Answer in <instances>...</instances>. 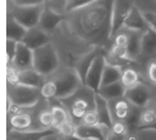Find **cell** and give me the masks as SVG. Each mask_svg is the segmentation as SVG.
<instances>
[{"label":"cell","instance_id":"obj_1","mask_svg":"<svg viewBox=\"0 0 156 140\" xmlns=\"http://www.w3.org/2000/svg\"><path fill=\"white\" fill-rule=\"evenodd\" d=\"M112 3L94 1L87 8L76 12L74 30L84 40L92 43H103L110 39Z\"/></svg>","mask_w":156,"mask_h":140},{"label":"cell","instance_id":"obj_2","mask_svg":"<svg viewBox=\"0 0 156 140\" xmlns=\"http://www.w3.org/2000/svg\"><path fill=\"white\" fill-rule=\"evenodd\" d=\"M83 82L76 69H66L55 74L42 86L41 95L46 100H65L82 88ZM84 86V85H83Z\"/></svg>","mask_w":156,"mask_h":140},{"label":"cell","instance_id":"obj_3","mask_svg":"<svg viewBox=\"0 0 156 140\" xmlns=\"http://www.w3.org/2000/svg\"><path fill=\"white\" fill-rule=\"evenodd\" d=\"M60 101L67 108L73 121L79 125L86 113L95 110V92L87 87H84L73 95Z\"/></svg>","mask_w":156,"mask_h":140},{"label":"cell","instance_id":"obj_4","mask_svg":"<svg viewBox=\"0 0 156 140\" xmlns=\"http://www.w3.org/2000/svg\"><path fill=\"white\" fill-rule=\"evenodd\" d=\"M60 66V60L52 44L34 50V69L43 76L51 75Z\"/></svg>","mask_w":156,"mask_h":140},{"label":"cell","instance_id":"obj_5","mask_svg":"<svg viewBox=\"0 0 156 140\" xmlns=\"http://www.w3.org/2000/svg\"><path fill=\"white\" fill-rule=\"evenodd\" d=\"M41 90L22 85L8 87V100L17 108H30L39 101Z\"/></svg>","mask_w":156,"mask_h":140},{"label":"cell","instance_id":"obj_6","mask_svg":"<svg viewBox=\"0 0 156 140\" xmlns=\"http://www.w3.org/2000/svg\"><path fill=\"white\" fill-rule=\"evenodd\" d=\"M45 5H46V2L44 1L35 4V5L26 6H20L15 4V8L12 12V16L17 22L24 26L26 30H32V28L39 26L40 19H41Z\"/></svg>","mask_w":156,"mask_h":140},{"label":"cell","instance_id":"obj_7","mask_svg":"<svg viewBox=\"0 0 156 140\" xmlns=\"http://www.w3.org/2000/svg\"><path fill=\"white\" fill-rule=\"evenodd\" d=\"M133 5L134 3L129 1H113V3H112L110 39L115 37L121 31L122 27H124V24L126 22Z\"/></svg>","mask_w":156,"mask_h":140},{"label":"cell","instance_id":"obj_8","mask_svg":"<svg viewBox=\"0 0 156 140\" xmlns=\"http://www.w3.org/2000/svg\"><path fill=\"white\" fill-rule=\"evenodd\" d=\"M107 65L106 58L103 54L98 55L97 59L93 61L92 65L88 70L86 74L84 86L89 88L93 92L98 93L101 88V83H102L103 73H104L105 67Z\"/></svg>","mask_w":156,"mask_h":140},{"label":"cell","instance_id":"obj_9","mask_svg":"<svg viewBox=\"0 0 156 140\" xmlns=\"http://www.w3.org/2000/svg\"><path fill=\"white\" fill-rule=\"evenodd\" d=\"M151 91L147 86L143 84H138L134 88H131L126 91L125 98L137 108H144L150 103L151 100Z\"/></svg>","mask_w":156,"mask_h":140},{"label":"cell","instance_id":"obj_10","mask_svg":"<svg viewBox=\"0 0 156 140\" xmlns=\"http://www.w3.org/2000/svg\"><path fill=\"white\" fill-rule=\"evenodd\" d=\"M45 76L37 72L35 69L24 70V71H18L17 70L16 79L13 86L22 85L26 87H32V88L41 89L42 86L45 84Z\"/></svg>","mask_w":156,"mask_h":140},{"label":"cell","instance_id":"obj_11","mask_svg":"<svg viewBox=\"0 0 156 140\" xmlns=\"http://www.w3.org/2000/svg\"><path fill=\"white\" fill-rule=\"evenodd\" d=\"M49 40L50 37L48 33L41 30L40 27H35L27 30L24 39L21 43L34 51V50L39 49V48L49 44Z\"/></svg>","mask_w":156,"mask_h":140},{"label":"cell","instance_id":"obj_12","mask_svg":"<svg viewBox=\"0 0 156 140\" xmlns=\"http://www.w3.org/2000/svg\"><path fill=\"white\" fill-rule=\"evenodd\" d=\"M110 129L102 125L79 124L76 130V135L83 140H106Z\"/></svg>","mask_w":156,"mask_h":140},{"label":"cell","instance_id":"obj_13","mask_svg":"<svg viewBox=\"0 0 156 140\" xmlns=\"http://www.w3.org/2000/svg\"><path fill=\"white\" fill-rule=\"evenodd\" d=\"M13 67L18 71L34 69V51L25 46L22 43H19L17 48V54L13 62Z\"/></svg>","mask_w":156,"mask_h":140},{"label":"cell","instance_id":"obj_14","mask_svg":"<svg viewBox=\"0 0 156 140\" xmlns=\"http://www.w3.org/2000/svg\"><path fill=\"white\" fill-rule=\"evenodd\" d=\"M124 27L129 30L145 33V31H147L150 28V26H149L147 20L145 19L144 13H141L140 9L134 4L132 6L130 14H129L126 22L124 24Z\"/></svg>","mask_w":156,"mask_h":140},{"label":"cell","instance_id":"obj_15","mask_svg":"<svg viewBox=\"0 0 156 140\" xmlns=\"http://www.w3.org/2000/svg\"><path fill=\"white\" fill-rule=\"evenodd\" d=\"M64 19H65V16L63 14L54 11L46 2V5H45L44 11H43L38 27H40L41 30L48 33V31L54 30Z\"/></svg>","mask_w":156,"mask_h":140},{"label":"cell","instance_id":"obj_16","mask_svg":"<svg viewBox=\"0 0 156 140\" xmlns=\"http://www.w3.org/2000/svg\"><path fill=\"white\" fill-rule=\"evenodd\" d=\"M95 112L99 117V124L111 130L113 120H112L109 101L101 96L99 93H95Z\"/></svg>","mask_w":156,"mask_h":140},{"label":"cell","instance_id":"obj_17","mask_svg":"<svg viewBox=\"0 0 156 140\" xmlns=\"http://www.w3.org/2000/svg\"><path fill=\"white\" fill-rule=\"evenodd\" d=\"M59 134L58 130L54 129H43L37 131H15L12 130L9 132V138L12 140H43L52 135Z\"/></svg>","mask_w":156,"mask_h":140},{"label":"cell","instance_id":"obj_18","mask_svg":"<svg viewBox=\"0 0 156 140\" xmlns=\"http://www.w3.org/2000/svg\"><path fill=\"white\" fill-rule=\"evenodd\" d=\"M27 30H26L24 26L17 22L12 15L8 17V20H6V40H13L17 43H21L24 39Z\"/></svg>","mask_w":156,"mask_h":140},{"label":"cell","instance_id":"obj_19","mask_svg":"<svg viewBox=\"0 0 156 140\" xmlns=\"http://www.w3.org/2000/svg\"><path fill=\"white\" fill-rule=\"evenodd\" d=\"M101 54H103V52H102V50H101V48L98 46V47H95L94 49H92L91 51L88 52L87 54L84 55L82 59L79 61L78 65H76V73L79 74V76L81 78V79H82L83 85H84V82H85V78H86V74H87L88 70H89L91 65H92L93 61H94L98 55H100Z\"/></svg>","mask_w":156,"mask_h":140},{"label":"cell","instance_id":"obj_20","mask_svg":"<svg viewBox=\"0 0 156 140\" xmlns=\"http://www.w3.org/2000/svg\"><path fill=\"white\" fill-rule=\"evenodd\" d=\"M110 110H111V114L113 112V115L115 118L119 121H125L130 115L133 105H131L126 98H119V100H113V103L110 105Z\"/></svg>","mask_w":156,"mask_h":140},{"label":"cell","instance_id":"obj_21","mask_svg":"<svg viewBox=\"0 0 156 140\" xmlns=\"http://www.w3.org/2000/svg\"><path fill=\"white\" fill-rule=\"evenodd\" d=\"M126 91L127 90L125 89V87L122 85L121 82H119V83L112 84V85L102 87V88H100L98 93L110 103V101L119 100V98H124L125 94H126Z\"/></svg>","mask_w":156,"mask_h":140},{"label":"cell","instance_id":"obj_22","mask_svg":"<svg viewBox=\"0 0 156 140\" xmlns=\"http://www.w3.org/2000/svg\"><path fill=\"white\" fill-rule=\"evenodd\" d=\"M141 54L149 57H155L156 54V31L149 28L143 33L141 37Z\"/></svg>","mask_w":156,"mask_h":140},{"label":"cell","instance_id":"obj_23","mask_svg":"<svg viewBox=\"0 0 156 140\" xmlns=\"http://www.w3.org/2000/svg\"><path fill=\"white\" fill-rule=\"evenodd\" d=\"M122 74H123V72H122V70L119 66H116V65H111V64H109V63H107L106 67H105V70H104V73H103L101 88L121 82Z\"/></svg>","mask_w":156,"mask_h":140},{"label":"cell","instance_id":"obj_24","mask_svg":"<svg viewBox=\"0 0 156 140\" xmlns=\"http://www.w3.org/2000/svg\"><path fill=\"white\" fill-rule=\"evenodd\" d=\"M9 124L15 131H25L33 124V118L28 113L18 112L14 113L9 118Z\"/></svg>","mask_w":156,"mask_h":140},{"label":"cell","instance_id":"obj_25","mask_svg":"<svg viewBox=\"0 0 156 140\" xmlns=\"http://www.w3.org/2000/svg\"><path fill=\"white\" fill-rule=\"evenodd\" d=\"M122 85L125 87L126 90H129L131 88H134L135 86H137L140 83V74L135 71L134 69H126L123 71L122 74V79H121Z\"/></svg>","mask_w":156,"mask_h":140},{"label":"cell","instance_id":"obj_26","mask_svg":"<svg viewBox=\"0 0 156 140\" xmlns=\"http://www.w3.org/2000/svg\"><path fill=\"white\" fill-rule=\"evenodd\" d=\"M50 111H51L52 116H54V119H55L54 129L59 130L62 125L65 124V122L70 120V119H69L68 112L66 111L65 108L61 107V106H59V105L52 106Z\"/></svg>","mask_w":156,"mask_h":140},{"label":"cell","instance_id":"obj_27","mask_svg":"<svg viewBox=\"0 0 156 140\" xmlns=\"http://www.w3.org/2000/svg\"><path fill=\"white\" fill-rule=\"evenodd\" d=\"M94 1L91 0H70V1H66L65 5H64V9L68 13L71 12H79L81 9L87 8L90 4H92Z\"/></svg>","mask_w":156,"mask_h":140},{"label":"cell","instance_id":"obj_28","mask_svg":"<svg viewBox=\"0 0 156 140\" xmlns=\"http://www.w3.org/2000/svg\"><path fill=\"white\" fill-rule=\"evenodd\" d=\"M130 42V33L128 30H126V31H119L116 36L114 37V45L119 47H124L127 48Z\"/></svg>","mask_w":156,"mask_h":140},{"label":"cell","instance_id":"obj_29","mask_svg":"<svg viewBox=\"0 0 156 140\" xmlns=\"http://www.w3.org/2000/svg\"><path fill=\"white\" fill-rule=\"evenodd\" d=\"M39 121L45 129H51L55 125V119L51 111H44L39 115Z\"/></svg>","mask_w":156,"mask_h":140},{"label":"cell","instance_id":"obj_30","mask_svg":"<svg viewBox=\"0 0 156 140\" xmlns=\"http://www.w3.org/2000/svg\"><path fill=\"white\" fill-rule=\"evenodd\" d=\"M76 125L73 120H69V121L65 122L59 130L58 133L61 136H71V135H76Z\"/></svg>","mask_w":156,"mask_h":140},{"label":"cell","instance_id":"obj_31","mask_svg":"<svg viewBox=\"0 0 156 140\" xmlns=\"http://www.w3.org/2000/svg\"><path fill=\"white\" fill-rule=\"evenodd\" d=\"M19 43L15 42L13 40H6V55H8V62L9 64L13 65V62L15 60L17 48H18Z\"/></svg>","mask_w":156,"mask_h":140},{"label":"cell","instance_id":"obj_32","mask_svg":"<svg viewBox=\"0 0 156 140\" xmlns=\"http://www.w3.org/2000/svg\"><path fill=\"white\" fill-rule=\"evenodd\" d=\"M110 52L113 55L115 59H121V60H131L130 57H129L128 50L127 48L124 47H119L116 46V45H112L111 49H110Z\"/></svg>","mask_w":156,"mask_h":140},{"label":"cell","instance_id":"obj_33","mask_svg":"<svg viewBox=\"0 0 156 140\" xmlns=\"http://www.w3.org/2000/svg\"><path fill=\"white\" fill-rule=\"evenodd\" d=\"M81 124L85 125H99V117H98L95 110L89 111V112L86 113Z\"/></svg>","mask_w":156,"mask_h":140},{"label":"cell","instance_id":"obj_34","mask_svg":"<svg viewBox=\"0 0 156 140\" xmlns=\"http://www.w3.org/2000/svg\"><path fill=\"white\" fill-rule=\"evenodd\" d=\"M110 131L116 135H119V136H126L127 131H128V127H127V124L124 121L117 120V121L113 122V125H112Z\"/></svg>","mask_w":156,"mask_h":140},{"label":"cell","instance_id":"obj_35","mask_svg":"<svg viewBox=\"0 0 156 140\" xmlns=\"http://www.w3.org/2000/svg\"><path fill=\"white\" fill-rule=\"evenodd\" d=\"M144 16H145V19L147 20L149 26L154 31H156V13L147 12V13H144Z\"/></svg>","mask_w":156,"mask_h":140},{"label":"cell","instance_id":"obj_36","mask_svg":"<svg viewBox=\"0 0 156 140\" xmlns=\"http://www.w3.org/2000/svg\"><path fill=\"white\" fill-rule=\"evenodd\" d=\"M148 76L149 79L153 84H156V61H153L150 63L148 67Z\"/></svg>","mask_w":156,"mask_h":140},{"label":"cell","instance_id":"obj_37","mask_svg":"<svg viewBox=\"0 0 156 140\" xmlns=\"http://www.w3.org/2000/svg\"><path fill=\"white\" fill-rule=\"evenodd\" d=\"M106 140H126V136H119V135H116L111 131H109Z\"/></svg>","mask_w":156,"mask_h":140},{"label":"cell","instance_id":"obj_38","mask_svg":"<svg viewBox=\"0 0 156 140\" xmlns=\"http://www.w3.org/2000/svg\"><path fill=\"white\" fill-rule=\"evenodd\" d=\"M60 140H83L76 135H71V136H61L60 135Z\"/></svg>","mask_w":156,"mask_h":140},{"label":"cell","instance_id":"obj_39","mask_svg":"<svg viewBox=\"0 0 156 140\" xmlns=\"http://www.w3.org/2000/svg\"><path fill=\"white\" fill-rule=\"evenodd\" d=\"M153 110H154V111H155V114H156V106H155V107H154V108H153Z\"/></svg>","mask_w":156,"mask_h":140},{"label":"cell","instance_id":"obj_40","mask_svg":"<svg viewBox=\"0 0 156 140\" xmlns=\"http://www.w3.org/2000/svg\"><path fill=\"white\" fill-rule=\"evenodd\" d=\"M155 58H156V54H155Z\"/></svg>","mask_w":156,"mask_h":140}]
</instances>
